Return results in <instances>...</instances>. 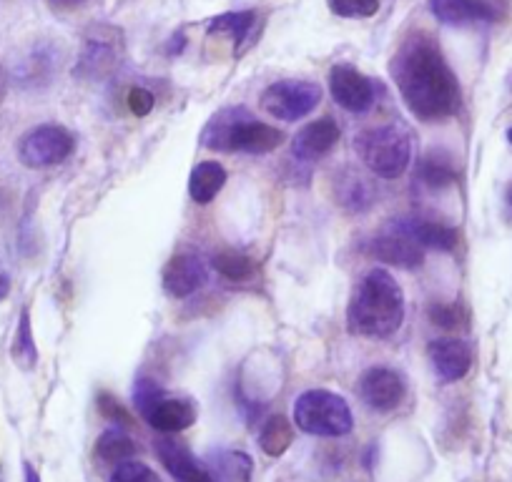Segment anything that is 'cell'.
<instances>
[{"instance_id":"cell-12","label":"cell","mask_w":512,"mask_h":482,"mask_svg":"<svg viewBox=\"0 0 512 482\" xmlns=\"http://www.w3.org/2000/svg\"><path fill=\"white\" fill-rule=\"evenodd\" d=\"M156 455L176 482H214V475L194 457V452L174 437L156 440Z\"/></svg>"},{"instance_id":"cell-6","label":"cell","mask_w":512,"mask_h":482,"mask_svg":"<svg viewBox=\"0 0 512 482\" xmlns=\"http://www.w3.org/2000/svg\"><path fill=\"white\" fill-rule=\"evenodd\" d=\"M123 58H126V43H123L121 28L98 23L88 28L83 36V48L73 76L93 83L108 81L123 66Z\"/></svg>"},{"instance_id":"cell-17","label":"cell","mask_w":512,"mask_h":482,"mask_svg":"<svg viewBox=\"0 0 512 482\" xmlns=\"http://www.w3.org/2000/svg\"><path fill=\"white\" fill-rule=\"evenodd\" d=\"M339 141V126L332 118H319V121H312V124L304 126L292 141V154L297 156L299 161H314L322 159L324 154L337 146Z\"/></svg>"},{"instance_id":"cell-4","label":"cell","mask_w":512,"mask_h":482,"mask_svg":"<svg viewBox=\"0 0 512 482\" xmlns=\"http://www.w3.org/2000/svg\"><path fill=\"white\" fill-rule=\"evenodd\" d=\"M359 159L372 174L382 179H397L407 171L412 159V141L402 126H377L354 139Z\"/></svg>"},{"instance_id":"cell-38","label":"cell","mask_w":512,"mask_h":482,"mask_svg":"<svg viewBox=\"0 0 512 482\" xmlns=\"http://www.w3.org/2000/svg\"><path fill=\"white\" fill-rule=\"evenodd\" d=\"M507 141H510V146H512V129L507 131Z\"/></svg>"},{"instance_id":"cell-25","label":"cell","mask_w":512,"mask_h":482,"mask_svg":"<svg viewBox=\"0 0 512 482\" xmlns=\"http://www.w3.org/2000/svg\"><path fill=\"white\" fill-rule=\"evenodd\" d=\"M13 359H16L23 370H33L38 362V349H36V342H33L31 314H28V309H23L21 312V322H18V329H16V339H13Z\"/></svg>"},{"instance_id":"cell-20","label":"cell","mask_w":512,"mask_h":482,"mask_svg":"<svg viewBox=\"0 0 512 482\" xmlns=\"http://www.w3.org/2000/svg\"><path fill=\"white\" fill-rule=\"evenodd\" d=\"M420 181L427 189H445V186L455 184V159L450 154H445V151H432V154H427L420 164Z\"/></svg>"},{"instance_id":"cell-37","label":"cell","mask_w":512,"mask_h":482,"mask_svg":"<svg viewBox=\"0 0 512 482\" xmlns=\"http://www.w3.org/2000/svg\"><path fill=\"white\" fill-rule=\"evenodd\" d=\"M507 206H510V209H512V186H510V189H507Z\"/></svg>"},{"instance_id":"cell-5","label":"cell","mask_w":512,"mask_h":482,"mask_svg":"<svg viewBox=\"0 0 512 482\" xmlns=\"http://www.w3.org/2000/svg\"><path fill=\"white\" fill-rule=\"evenodd\" d=\"M294 422L314 437H342L352 432V410L344 397L329 390H307L294 402Z\"/></svg>"},{"instance_id":"cell-18","label":"cell","mask_w":512,"mask_h":482,"mask_svg":"<svg viewBox=\"0 0 512 482\" xmlns=\"http://www.w3.org/2000/svg\"><path fill=\"white\" fill-rule=\"evenodd\" d=\"M430 11L437 21L455 28L490 23L495 18V8L485 0H430Z\"/></svg>"},{"instance_id":"cell-8","label":"cell","mask_w":512,"mask_h":482,"mask_svg":"<svg viewBox=\"0 0 512 482\" xmlns=\"http://www.w3.org/2000/svg\"><path fill=\"white\" fill-rule=\"evenodd\" d=\"M322 101V91L312 81H277L262 93V108L279 121H299Z\"/></svg>"},{"instance_id":"cell-34","label":"cell","mask_w":512,"mask_h":482,"mask_svg":"<svg viewBox=\"0 0 512 482\" xmlns=\"http://www.w3.org/2000/svg\"><path fill=\"white\" fill-rule=\"evenodd\" d=\"M56 11H71V8H78L83 0H48Z\"/></svg>"},{"instance_id":"cell-13","label":"cell","mask_w":512,"mask_h":482,"mask_svg":"<svg viewBox=\"0 0 512 482\" xmlns=\"http://www.w3.org/2000/svg\"><path fill=\"white\" fill-rule=\"evenodd\" d=\"M367 254L379 259V262L392 264V267L400 269H420L422 262H425V252H422V247L417 241H412L410 236H402L390 229H384L382 236L369 241Z\"/></svg>"},{"instance_id":"cell-39","label":"cell","mask_w":512,"mask_h":482,"mask_svg":"<svg viewBox=\"0 0 512 482\" xmlns=\"http://www.w3.org/2000/svg\"><path fill=\"white\" fill-rule=\"evenodd\" d=\"M0 482H6V477H3V467H0Z\"/></svg>"},{"instance_id":"cell-21","label":"cell","mask_w":512,"mask_h":482,"mask_svg":"<svg viewBox=\"0 0 512 482\" xmlns=\"http://www.w3.org/2000/svg\"><path fill=\"white\" fill-rule=\"evenodd\" d=\"M294 440V427L287 417L277 415V417H269L264 422L262 432H259V447L267 452L269 457H279L289 450Z\"/></svg>"},{"instance_id":"cell-3","label":"cell","mask_w":512,"mask_h":482,"mask_svg":"<svg viewBox=\"0 0 512 482\" xmlns=\"http://www.w3.org/2000/svg\"><path fill=\"white\" fill-rule=\"evenodd\" d=\"M284 141L274 126L256 121L246 108H221L201 131V146L211 151H244V154H269Z\"/></svg>"},{"instance_id":"cell-11","label":"cell","mask_w":512,"mask_h":482,"mask_svg":"<svg viewBox=\"0 0 512 482\" xmlns=\"http://www.w3.org/2000/svg\"><path fill=\"white\" fill-rule=\"evenodd\" d=\"M359 397L377 412H390L405 400V380L390 367H372L359 377Z\"/></svg>"},{"instance_id":"cell-26","label":"cell","mask_w":512,"mask_h":482,"mask_svg":"<svg viewBox=\"0 0 512 482\" xmlns=\"http://www.w3.org/2000/svg\"><path fill=\"white\" fill-rule=\"evenodd\" d=\"M216 470L219 475H214V482H249L251 477V460L244 452H221L216 457Z\"/></svg>"},{"instance_id":"cell-36","label":"cell","mask_w":512,"mask_h":482,"mask_svg":"<svg viewBox=\"0 0 512 482\" xmlns=\"http://www.w3.org/2000/svg\"><path fill=\"white\" fill-rule=\"evenodd\" d=\"M6 88H8V81H6V71H3V66H0V98L6 96Z\"/></svg>"},{"instance_id":"cell-30","label":"cell","mask_w":512,"mask_h":482,"mask_svg":"<svg viewBox=\"0 0 512 482\" xmlns=\"http://www.w3.org/2000/svg\"><path fill=\"white\" fill-rule=\"evenodd\" d=\"M154 93L146 91V88H134V91L128 93V108H131V113H136V116H149L151 111H154Z\"/></svg>"},{"instance_id":"cell-35","label":"cell","mask_w":512,"mask_h":482,"mask_svg":"<svg viewBox=\"0 0 512 482\" xmlns=\"http://www.w3.org/2000/svg\"><path fill=\"white\" fill-rule=\"evenodd\" d=\"M23 472H26V482H41V477H38V472L33 470L31 462H26V465H23Z\"/></svg>"},{"instance_id":"cell-29","label":"cell","mask_w":512,"mask_h":482,"mask_svg":"<svg viewBox=\"0 0 512 482\" xmlns=\"http://www.w3.org/2000/svg\"><path fill=\"white\" fill-rule=\"evenodd\" d=\"M342 204L349 206L352 211H364L372 204V191L364 184L359 176H349L347 179V191H342Z\"/></svg>"},{"instance_id":"cell-9","label":"cell","mask_w":512,"mask_h":482,"mask_svg":"<svg viewBox=\"0 0 512 482\" xmlns=\"http://www.w3.org/2000/svg\"><path fill=\"white\" fill-rule=\"evenodd\" d=\"M76 149V139L63 126H38L28 131L18 146V156L28 169H48V166L63 164Z\"/></svg>"},{"instance_id":"cell-24","label":"cell","mask_w":512,"mask_h":482,"mask_svg":"<svg viewBox=\"0 0 512 482\" xmlns=\"http://www.w3.org/2000/svg\"><path fill=\"white\" fill-rule=\"evenodd\" d=\"M214 269L231 284H246L254 279L256 264L246 254L239 252H221L214 257Z\"/></svg>"},{"instance_id":"cell-16","label":"cell","mask_w":512,"mask_h":482,"mask_svg":"<svg viewBox=\"0 0 512 482\" xmlns=\"http://www.w3.org/2000/svg\"><path fill=\"white\" fill-rule=\"evenodd\" d=\"M390 231H397L402 236H410L412 241H417L420 247L437 249V252H452L457 247V231L452 226L440 224V221L430 219H395L390 226Z\"/></svg>"},{"instance_id":"cell-7","label":"cell","mask_w":512,"mask_h":482,"mask_svg":"<svg viewBox=\"0 0 512 482\" xmlns=\"http://www.w3.org/2000/svg\"><path fill=\"white\" fill-rule=\"evenodd\" d=\"M134 402L136 407H139L141 417H144L154 430L166 432V435L189 430L196 422V407L189 397L171 395V392L161 390V387L151 380L136 382Z\"/></svg>"},{"instance_id":"cell-22","label":"cell","mask_w":512,"mask_h":482,"mask_svg":"<svg viewBox=\"0 0 512 482\" xmlns=\"http://www.w3.org/2000/svg\"><path fill=\"white\" fill-rule=\"evenodd\" d=\"M256 16L251 11H239V13H224V16H216L211 18L206 31L209 36H229L231 41L241 43L246 41L249 31L254 28Z\"/></svg>"},{"instance_id":"cell-1","label":"cell","mask_w":512,"mask_h":482,"mask_svg":"<svg viewBox=\"0 0 512 482\" xmlns=\"http://www.w3.org/2000/svg\"><path fill=\"white\" fill-rule=\"evenodd\" d=\"M392 78L420 121H442L460 111L462 93L445 56L425 33L412 36L392 58Z\"/></svg>"},{"instance_id":"cell-2","label":"cell","mask_w":512,"mask_h":482,"mask_svg":"<svg viewBox=\"0 0 512 482\" xmlns=\"http://www.w3.org/2000/svg\"><path fill=\"white\" fill-rule=\"evenodd\" d=\"M405 319V294L390 272L372 269L354 289L347 307V329L357 337H392Z\"/></svg>"},{"instance_id":"cell-28","label":"cell","mask_w":512,"mask_h":482,"mask_svg":"<svg viewBox=\"0 0 512 482\" xmlns=\"http://www.w3.org/2000/svg\"><path fill=\"white\" fill-rule=\"evenodd\" d=\"M111 482H161V480L149 465H144V462L126 460L113 470Z\"/></svg>"},{"instance_id":"cell-33","label":"cell","mask_w":512,"mask_h":482,"mask_svg":"<svg viewBox=\"0 0 512 482\" xmlns=\"http://www.w3.org/2000/svg\"><path fill=\"white\" fill-rule=\"evenodd\" d=\"M8 292H11V277H8L6 267L0 264V299H6Z\"/></svg>"},{"instance_id":"cell-23","label":"cell","mask_w":512,"mask_h":482,"mask_svg":"<svg viewBox=\"0 0 512 482\" xmlns=\"http://www.w3.org/2000/svg\"><path fill=\"white\" fill-rule=\"evenodd\" d=\"M136 455V442L121 430H106L96 442V457L103 462H126Z\"/></svg>"},{"instance_id":"cell-19","label":"cell","mask_w":512,"mask_h":482,"mask_svg":"<svg viewBox=\"0 0 512 482\" xmlns=\"http://www.w3.org/2000/svg\"><path fill=\"white\" fill-rule=\"evenodd\" d=\"M226 184V169L216 161H204L191 171L189 194L196 204H209Z\"/></svg>"},{"instance_id":"cell-31","label":"cell","mask_w":512,"mask_h":482,"mask_svg":"<svg viewBox=\"0 0 512 482\" xmlns=\"http://www.w3.org/2000/svg\"><path fill=\"white\" fill-rule=\"evenodd\" d=\"M432 322L440 324V327H457V319H460V312L457 307H447V304H435L430 309Z\"/></svg>"},{"instance_id":"cell-15","label":"cell","mask_w":512,"mask_h":482,"mask_svg":"<svg viewBox=\"0 0 512 482\" xmlns=\"http://www.w3.org/2000/svg\"><path fill=\"white\" fill-rule=\"evenodd\" d=\"M427 354H430L432 367H435L437 377H440L442 382L462 380L472 367V349L470 344L462 342V339H435V342H430V347H427Z\"/></svg>"},{"instance_id":"cell-27","label":"cell","mask_w":512,"mask_h":482,"mask_svg":"<svg viewBox=\"0 0 512 482\" xmlns=\"http://www.w3.org/2000/svg\"><path fill=\"white\" fill-rule=\"evenodd\" d=\"M329 11L339 18H372L379 11V0H327Z\"/></svg>"},{"instance_id":"cell-32","label":"cell","mask_w":512,"mask_h":482,"mask_svg":"<svg viewBox=\"0 0 512 482\" xmlns=\"http://www.w3.org/2000/svg\"><path fill=\"white\" fill-rule=\"evenodd\" d=\"M98 407H101V412L108 417V420L128 422V415H126V412H123V407L118 405V400H113V397L106 395V392H103V395L98 397Z\"/></svg>"},{"instance_id":"cell-14","label":"cell","mask_w":512,"mask_h":482,"mask_svg":"<svg viewBox=\"0 0 512 482\" xmlns=\"http://www.w3.org/2000/svg\"><path fill=\"white\" fill-rule=\"evenodd\" d=\"M164 289L176 299L191 297L196 289H201L209 279L204 259L196 254H176L164 267Z\"/></svg>"},{"instance_id":"cell-10","label":"cell","mask_w":512,"mask_h":482,"mask_svg":"<svg viewBox=\"0 0 512 482\" xmlns=\"http://www.w3.org/2000/svg\"><path fill=\"white\" fill-rule=\"evenodd\" d=\"M329 91L339 106L352 113L369 111L377 101V86H374L372 78H367L362 71L347 66V63H339L329 71Z\"/></svg>"}]
</instances>
